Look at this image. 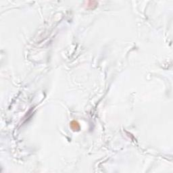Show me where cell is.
<instances>
[{"label":"cell","instance_id":"obj_1","mask_svg":"<svg viewBox=\"0 0 173 173\" xmlns=\"http://www.w3.org/2000/svg\"><path fill=\"white\" fill-rule=\"evenodd\" d=\"M70 127L74 131H78L80 129L79 124L77 122H76V121H72L70 123Z\"/></svg>","mask_w":173,"mask_h":173}]
</instances>
